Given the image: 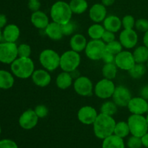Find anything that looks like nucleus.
Listing matches in <instances>:
<instances>
[{"mask_svg": "<svg viewBox=\"0 0 148 148\" xmlns=\"http://www.w3.org/2000/svg\"><path fill=\"white\" fill-rule=\"evenodd\" d=\"M116 122L113 116L100 113L93 123V132L95 137L104 140L114 134Z\"/></svg>", "mask_w": 148, "mask_h": 148, "instance_id": "1", "label": "nucleus"}, {"mask_svg": "<svg viewBox=\"0 0 148 148\" xmlns=\"http://www.w3.org/2000/svg\"><path fill=\"white\" fill-rule=\"evenodd\" d=\"M35 71V64L30 57H17L11 64V72L20 79L30 77Z\"/></svg>", "mask_w": 148, "mask_h": 148, "instance_id": "2", "label": "nucleus"}, {"mask_svg": "<svg viewBox=\"0 0 148 148\" xmlns=\"http://www.w3.org/2000/svg\"><path fill=\"white\" fill-rule=\"evenodd\" d=\"M72 11L69 4L63 1H58L51 6L50 11L51 17L53 22L63 25L70 21L72 16Z\"/></svg>", "mask_w": 148, "mask_h": 148, "instance_id": "3", "label": "nucleus"}, {"mask_svg": "<svg viewBox=\"0 0 148 148\" xmlns=\"http://www.w3.org/2000/svg\"><path fill=\"white\" fill-rule=\"evenodd\" d=\"M132 135L142 137L148 132L147 119L143 115L132 114L127 119Z\"/></svg>", "mask_w": 148, "mask_h": 148, "instance_id": "4", "label": "nucleus"}, {"mask_svg": "<svg viewBox=\"0 0 148 148\" xmlns=\"http://www.w3.org/2000/svg\"><path fill=\"white\" fill-rule=\"evenodd\" d=\"M41 66L49 72H53L60 65V56L53 49H44L39 55Z\"/></svg>", "mask_w": 148, "mask_h": 148, "instance_id": "5", "label": "nucleus"}, {"mask_svg": "<svg viewBox=\"0 0 148 148\" xmlns=\"http://www.w3.org/2000/svg\"><path fill=\"white\" fill-rule=\"evenodd\" d=\"M80 62L81 57L79 53L71 49L61 55L59 66L64 72H71L77 69Z\"/></svg>", "mask_w": 148, "mask_h": 148, "instance_id": "6", "label": "nucleus"}, {"mask_svg": "<svg viewBox=\"0 0 148 148\" xmlns=\"http://www.w3.org/2000/svg\"><path fill=\"white\" fill-rule=\"evenodd\" d=\"M106 43L101 39L91 40L87 43L85 53L87 57L92 61L102 59L106 51Z\"/></svg>", "mask_w": 148, "mask_h": 148, "instance_id": "7", "label": "nucleus"}, {"mask_svg": "<svg viewBox=\"0 0 148 148\" xmlns=\"http://www.w3.org/2000/svg\"><path fill=\"white\" fill-rule=\"evenodd\" d=\"M17 57V46L15 43L7 41L0 43V62L11 64Z\"/></svg>", "mask_w": 148, "mask_h": 148, "instance_id": "8", "label": "nucleus"}, {"mask_svg": "<svg viewBox=\"0 0 148 148\" xmlns=\"http://www.w3.org/2000/svg\"><path fill=\"white\" fill-rule=\"evenodd\" d=\"M115 88V84L111 79L103 78L98 81L95 85L94 92L95 95L101 99H108L112 98Z\"/></svg>", "mask_w": 148, "mask_h": 148, "instance_id": "9", "label": "nucleus"}, {"mask_svg": "<svg viewBox=\"0 0 148 148\" xmlns=\"http://www.w3.org/2000/svg\"><path fill=\"white\" fill-rule=\"evenodd\" d=\"M74 90L80 96L88 97L92 95L93 85L90 79L85 76L77 78L73 84Z\"/></svg>", "mask_w": 148, "mask_h": 148, "instance_id": "10", "label": "nucleus"}, {"mask_svg": "<svg viewBox=\"0 0 148 148\" xmlns=\"http://www.w3.org/2000/svg\"><path fill=\"white\" fill-rule=\"evenodd\" d=\"M114 64L119 69L124 71H129L136 64L134 56L129 51H121L115 56Z\"/></svg>", "mask_w": 148, "mask_h": 148, "instance_id": "11", "label": "nucleus"}, {"mask_svg": "<svg viewBox=\"0 0 148 148\" xmlns=\"http://www.w3.org/2000/svg\"><path fill=\"white\" fill-rule=\"evenodd\" d=\"M132 93L130 89L124 85L116 86L112 95L113 101L119 107H126L132 99Z\"/></svg>", "mask_w": 148, "mask_h": 148, "instance_id": "12", "label": "nucleus"}, {"mask_svg": "<svg viewBox=\"0 0 148 148\" xmlns=\"http://www.w3.org/2000/svg\"><path fill=\"white\" fill-rule=\"evenodd\" d=\"M119 41L125 49H133L138 43V35L134 29H124L119 34Z\"/></svg>", "mask_w": 148, "mask_h": 148, "instance_id": "13", "label": "nucleus"}, {"mask_svg": "<svg viewBox=\"0 0 148 148\" xmlns=\"http://www.w3.org/2000/svg\"><path fill=\"white\" fill-rule=\"evenodd\" d=\"M39 118L33 109H27L20 115L19 118V124L20 127L25 130L34 128L38 122Z\"/></svg>", "mask_w": 148, "mask_h": 148, "instance_id": "14", "label": "nucleus"}, {"mask_svg": "<svg viewBox=\"0 0 148 148\" xmlns=\"http://www.w3.org/2000/svg\"><path fill=\"white\" fill-rule=\"evenodd\" d=\"M98 115L95 108L90 106H85L79 108L78 111L77 119L82 124L91 125L93 124Z\"/></svg>", "mask_w": 148, "mask_h": 148, "instance_id": "15", "label": "nucleus"}, {"mask_svg": "<svg viewBox=\"0 0 148 148\" xmlns=\"http://www.w3.org/2000/svg\"><path fill=\"white\" fill-rule=\"evenodd\" d=\"M129 111L132 114H143L148 113V103L147 100L140 97L132 98L127 105Z\"/></svg>", "mask_w": 148, "mask_h": 148, "instance_id": "16", "label": "nucleus"}, {"mask_svg": "<svg viewBox=\"0 0 148 148\" xmlns=\"http://www.w3.org/2000/svg\"><path fill=\"white\" fill-rule=\"evenodd\" d=\"M33 83L40 88H45L50 84L51 81V76L49 71L46 69H36L33 72L31 76Z\"/></svg>", "mask_w": 148, "mask_h": 148, "instance_id": "17", "label": "nucleus"}, {"mask_svg": "<svg viewBox=\"0 0 148 148\" xmlns=\"http://www.w3.org/2000/svg\"><path fill=\"white\" fill-rule=\"evenodd\" d=\"M107 16V10L106 6L103 4H95L89 10V17L95 23L103 22Z\"/></svg>", "mask_w": 148, "mask_h": 148, "instance_id": "18", "label": "nucleus"}, {"mask_svg": "<svg viewBox=\"0 0 148 148\" xmlns=\"http://www.w3.org/2000/svg\"><path fill=\"white\" fill-rule=\"evenodd\" d=\"M3 39L4 41L15 43L20 35V28L14 24L7 25L2 31Z\"/></svg>", "mask_w": 148, "mask_h": 148, "instance_id": "19", "label": "nucleus"}, {"mask_svg": "<svg viewBox=\"0 0 148 148\" xmlns=\"http://www.w3.org/2000/svg\"><path fill=\"white\" fill-rule=\"evenodd\" d=\"M30 21L34 27L40 30L45 29L49 24V19L47 14L40 10L32 13Z\"/></svg>", "mask_w": 148, "mask_h": 148, "instance_id": "20", "label": "nucleus"}, {"mask_svg": "<svg viewBox=\"0 0 148 148\" xmlns=\"http://www.w3.org/2000/svg\"><path fill=\"white\" fill-rule=\"evenodd\" d=\"M103 23V25L106 30L113 32L114 33L119 31L121 27H122L121 19L118 16L114 15V14L106 16Z\"/></svg>", "mask_w": 148, "mask_h": 148, "instance_id": "21", "label": "nucleus"}, {"mask_svg": "<svg viewBox=\"0 0 148 148\" xmlns=\"http://www.w3.org/2000/svg\"><path fill=\"white\" fill-rule=\"evenodd\" d=\"M87 43H88V41H87L86 38L80 33L73 35L69 41L71 49L77 53H80L85 51Z\"/></svg>", "mask_w": 148, "mask_h": 148, "instance_id": "22", "label": "nucleus"}, {"mask_svg": "<svg viewBox=\"0 0 148 148\" xmlns=\"http://www.w3.org/2000/svg\"><path fill=\"white\" fill-rule=\"evenodd\" d=\"M44 31L46 36L53 40H61L64 36L62 31L61 25L55 22L49 23L47 27L44 29Z\"/></svg>", "mask_w": 148, "mask_h": 148, "instance_id": "23", "label": "nucleus"}, {"mask_svg": "<svg viewBox=\"0 0 148 148\" xmlns=\"http://www.w3.org/2000/svg\"><path fill=\"white\" fill-rule=\"evenodd\" d=\"M102 148H125L123 138L113 134L103 140Z\"/></svg>", "mask_w": 148, "mask_h": 148, "instance_id": "24", "label": "nucleus"}, {"mask_svg": "<svg viewBox=\"0 0 148 148\" xmlns=\"http://www.w3.org/2000/svg\"><path fill=\"white\" fill-rule=\"evenodd\" d=\"M14 83L13 74L6 70H0V89L8 90L12 88Z\"/></svg>", "mask_w": 148, "mask_h": 148, "instance_id": "25", "label": "nucleus"}, {"mask_svg": "<svg viewBox=\"0 0 148 148\" xmlns=\"http://www.w3.org/2000/svg\"><path fill=\"white\" fill-rule=\"evenodd\" d=\"M73 78L71 76L70 73L63 71L58 75L56 79V86L61 90H66L72 85Z\"/></svg>", "mask_w": 148, "mask_h": 148, "instance_id": "26", "label": "nucleus"}, {"mask_svg": "<svg viewBox=\"0 0 148 148\" xmlns=\"http://www.w3.org/2000/svg\"><path fill=\"white\" fill-rule=\"evenodd\" d=\"M132 53L136 63L145 64L148 61V49L145 45L136 48Z\"/></svg>", "mask_w": 148, "mask_h": 148, "instance_id": "27", "label": "nucleus"}, {"mask_svg": "<svg viewBox=\"0 0 148 148\" xmlns=\"http://www.w3.org/2000/svg\"><path fill=\"white\" fill-rule=\"evenodd\" d=\"M105 30L106 29L104 28L103 25L99 23H95L89 27L88 30V34L92 40H98L102 38Z\"/></svg>", "mask_w": 148, "mask_h": 148, "instance_id": "28", "label": "nucleus"}, {"mask_svg": "<svg viewBox=\"0 0 148 148\" xmlns=\"http://www.w3.org/2000/svg\"><path fill=\"white\" fill-rule=\"evenodd\" d=\"M69 6L72 13L80 14L88 10V4L86 0H71Z\"/></svg>", "mask_w": 148, "mask_h": 148, "instance_id": "29", "label": "nucleus"}, {"mask_svg": "<svg viewBox=\"0 0 148 148\" xmlns=\"http://www.w3.org/2000/svg\"><path fill=\"white\" fill-rule=\"evenodd\" d=\"M147 69V66H145V64L136 63L128 72L130 76L133 79H140L145 75Z\"/></svg>", "mask_w": 148, "mask_h": 148, "instance_id": "30", "label": "nucleus"}, {"mask_svg": "<svg viewBox=\"0 0 148 148\" xmlns=\"http://www.w3.org/2000/svg\"><path fill=\"white\" fill-rule=\"evenodd\" d=\"M117 67L114 63L105 64L102 67V75L104 78L108 79H115L117 75Z\"/></svg>", "mask_w": 148, "mask_h": 148, "instance_id": "31", "label": "nucleus"}, {"mask_svg": "<svg viewBox=\"0 0 148 148\" xmlns=\"http://www.w3.org/2000/svg\"><path fill=\"white\" fill-rule=\"evenodd\" d=\"M130 133V130L127 121H122L116 124L114 132V134L124 139V137H127Z\"/></svg>", "mask_w": 148, "mask_h": 148, "instance_id": "32", "label": "nucleus"}, {"mask_svg": "<svg viewBox=\"0 0 148 148\" xmlns=\"http://www.w3.org/2000/svg\"><path fill=\"white\" fill-rule=\"evenodd\" d=\"M118 106L113 101H107L102 104L101 107V113L113 116L116 114Z\"/></svg>", "mask_w": 148, "mask_h": 148, "instance_id": "33", "label": "nucleus"}, {"mask_svg": "<svg viewBox=\"0 0 148 148\" xmlns=\"http://www.w3.org/2000/svg\"><path fill=\"white\" fill-rule=\"evenodd\" d=\"M123 46L119 40H114L111 43H106V51L114 55L118 54L122 51Z\"/></svg>", "mask_w": 148, "mask_h": 148, "instance_id": "34", "label": "nucleus"}, {"mask_svg": "<svg viewBox=\"0 0 148 148\" xmlns=\"http://www.w3.org/2000/svg\"><path fill=\"white\" fill-rule=\"evenodd\" d=\"M61 27H62V31L64 36H72L74 33V32L75 31V30H76V25L72 20H70L68 23L61 25Z\"/></svg>", "mask_w": 148, "mask_h": 148, "instance_id": "35", "label": "nucleus"}, {"mask_svg": "<svg viewBox=\"0 0 148 148\" xmlns=\"http://www.w3.org/2000/svg\"><path fill=\"white\" fill-rule=\"evenodd\" d=\"M18 57H30L31 54V48L27 43H22L17 46Z\"/></svg>", "mask_w": 148, "mask_h": 148, "instance_id": "36", "label": "nucleus"}, {"mask_svg": "<svg viewBox=\"0 0 148 148\" xmlns=\"http://www.w3.org/2000/svg\"><path fill=\"white\" fill-rule=\"evenodd\" d=\"M135 22L134 17L130 14L125 15L121 20V23H122V27L124 29H133L135 26Z\"/></svg>", "mask_w": 148, "mask_h": 148, "instance_id": "37", "label": "nucleus"}, {"mask_svg": "<svg viewBox=\"0 0 148 148\" xmlns=\"http://www.w3.org/2000/svg\"><path fill=\"white\" fill-rule=\"evenodd\" d=\"M127 147L129 148H141L143 146L141 137L132 135L127 140Z\"/></svg>", "mask_w": 148, "mask_h": 148, "instance_id": "38", "label": "nucleus"}, {"mask_svg": "<svg viewBox=\"0 0 148 148\" xmlns=\"http://www.w3.org/2000/svg\"><path fill=\"white\" fill-rule=\"evenodd\" d=\"M137 30L143 33H145L148 30V20L145 18H140L136 20L135 26Z\"/></svg>", "mask_w": 148, "mask_h": 148, "instance_id": "39", "label": "nucleus"}, {"mask_svg": "<svg viewBox=\"0 0 148 148\" xmlns=\"http://www.w3.org/2000/svg\"><path fill=\"white\" fill-rule=\"evenodd\" d=\"M36 115L39 119H43L47 116L49 114V109L47 107L44 105H38L34 109Z\"/></svg>", "mask_w": 148, "mask_h": 148, "instance_id": "40", "label": "nucleus"}, {"mask_svg": "<svg viewBox=\"0 0 148 148\" xmlns=\"http://www.w3.org/2000/svg\"><path fill=\"white\" fill-rule=\"evenodd\" d=\"M0 148H18L17 143L10 139L0 140Z\"/></svg>", "mask_w": 148, "mask_h": 148, "instance_id": "41", "label": "nucleus"}, {"mask_svg": "<svg viewBox=\"0 0 148 148\" xmlns=\"http://www.w3.org/2000/svg\"><path fill=\"white\" fill-rule=\"evenodd\" d=\"M101 40H102L105 43H111V42L114 41V40H116L115 33H113V32L108 31V30H106L105 32H104L103 35Z\"/></svg>", "mask_w": 148, "mask_h": 148, "instance_id": "42", "label": "nucleus"}, {"mask_svg": "<svg viewBox=\"0 0 148 148\" xmlns=\"http://www.w3.org/2000/svg\"><path fill=\"white\" fill-rule=\"evenodd\" d=\"M28 8L33 12L38 11L40 8V2L39 0H28Z\"/></svg>", "mask_w": 148, "mask_h": 148, "instance_id": "43", "label": "nucleus"}, {"mask_svg": "<svg viewBox=\"0 0 148 148\" xmlns=\"http://www.w3.org/2000/svg\"><path fill=\"white\" fill-rule=\"evenodd\" d=\"M102 59L105 64L114 63V61H115V55L112 54V53H109V52L106 51L103 56Z\"/></svg>", "mask_w": 148, "mask_h": 148, "instance_id": "44", "label": "nucleus"}, {"mask_svg": "<svg viewBox=\"0 0 148 148\" xmlns=\"http://www.w3.org/2000/svg\"><path fill=\"white\" fill-rule=\"evenodd\" d=\"M140 94L142 98L148 101V84L147 85H145L141 88Z\"/></svg>", "mask_w": 148, "mask_h": 148, "instance_id": "45", "label": "nucleus"}, {"mask_svg": "<svg viewBox=\"0 0 148 148\" xmlns=\"http://www.w3.org/2000/svg\"><path fill=\"white\" fill-rule=\"evenodd\" d=\"M7 18L5 14H0V27L3 28L7 25Z\"/></svg>", "mask_w": 148, "mask_h": 148, "instance_id": "46", "label": "nucleus"}, {"mask_svg": "<svg viewBox=\"0 0 148 148\" xmlns=\"http://www.w3.org/2000/svg\"><path fill=\"white\" fill-rule=\"evenodd\" d=\"M141 140L142 143H143V146H144L146 148H148V132L141 137Z\"/></svg>", "mask_w": 148, "mask_h": 148, "instance_id": "47", "label": "nucleus"}, {"mask_svg": "<svg viewBox=\"0 0 148 148\" xmlns=\"http://www.w3.org/2000/svg\"><path fill=\"white\" fill-rule=\"evenodd\" d=\"M116 0H101V4H103L106 7H109L113 5Z\"/></svg>", "mask_w": 148, "mask_h": 148, "instance_id": "48", "label": "nucleus"}, {"mask_svg": "<svg viewBox=\"0 0 148 148\" xmlns=\"http://www.w3.org/2000/svg\"><path fill=\"white\" fill-rule=\"evenodd\" d=\"M69 73H70L72 77L75 79H76L77 78H78L79 77H80V75H79V72H78L77 69H75V70H74V71H72V72H69Z\"/></svg>", "mask_w": 148, "mask_h": 148, "instance_id": "49", "label": "nucleus"}, {"mask_svg": "<svg viewBox=\"0 0 148 148\" xmlns=\"http://www.w3.org/2000/svg\"><path fill=\"white\" fill-rule=\"evenodd\" d=\"M143 43L145 46L148 49V30L144 33V36H143Z\"/></svg>", "mask_w": 148, "mask_h": 148, "instance_id": "50", "label": "nucleus"}, {"mask_svg": "<svg viewBox=\"0 0 148 148\" xmlns=\"http://www.w3.org/2000/svg\"><path fill=\"white\" fill-rule=\"evenodd\" d=\"M3 39V35H2V31H1V28L0 27V43L1 42Z\"/></svg>", "mask_w": 148, "mask_h": 148, "instance_id": "51", "label": "nucleus"}, {"mask_svg": "<svg viewBox=\"0 0 148 148\" xmlns=\"http://www.w3.org/2000/svg\"><path fill=\"white\" fill-rule=\"evenodd\" d=\"M146 119H147V124H148V113L147 114V116H146Z\"/></svg>", "mask_w": 148, "mask_h": 148, "instance_id": "52", "label": "nucleus"}, {"mask_svg": "<svg viewBox=\"0 0 148 148\" xmlns=\"http://www.w3.org/2000/svg\"><path fill=\"white\" fill-rule=\"evenodd\" d=\"M1 126H0V134H1Z\"/></svg>", "mask_w": 148, "mask_h": 148, "instance_id": "53", "label": "nucleus"}, {"mask_svg": "<svg viewBox=\"0 0 148 148\" xmlns=\"http://www.w3.org/2000/svg\"><path fill=\"white\" fill-rule=\"evenodd\" d=\"M147 69H148V61L147 62Z\"/></svg>", "mask_w": 148, "mask_h": 148, "instance_id": "54", "label": "nucleus"}]
</instances>
